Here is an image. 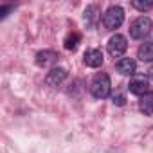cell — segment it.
<instances>
[{
    "label": "cell",
    "instance_id": "cell-6",
    "mask_svg": "<svg viewBox=\"0 0 153 153\" xmlns=\"http://www.w3.org/2000/svg\"><path fill=\"white\" fill-rule=\"evenodd\" d=\"M148 87H149V83H148V78L146 76H135V78H131V81H130V85H128V88H130V92L133 94V96H144V94H148Z\"/></svg>",
    "mask_w": 153,
    "mask_h": 153
},
{
    "label": "cell",
    "instance_id": "cell-14",
    "mask_svg": "<svg viewBox=\"0 0 153 153\" xmlns=\"http://www.w3.org/2000/svg\"><path fill=\"white\" fill-rule=\"evenodd\" d=\"M131 6H133L137 11H148V9L153 7V2H151V0H133Z\"/></svg>",
    "mask_w": 153,
    "mask_h": 153
},
{
    "label": "cell",
    "instance_id": "cell-7",
    "mask_svg": "<svg viewBox=\"0 0 153 153\" xmlns=\"http://www.w3.org/2000/svg\"><path fill=\"white\" fill-rule=\"evenodd\" d=\"M58 59H59V56L54 51H40L36 54V65L42 67V68H49V67L56 65Z\"/></svg>",
    "mask_w": 153,
    "mask_h": 153
},
{
    "label": "cell",
    "instance_id": "cell-16",
    "mask_svg": "<svg viewBox=\"0 0 153 153\" xmlns=\"http://www.w3.org/2000/svg\"><path fill=\"white\" fill-rule=\"evenodd\" d=\"M124 103H126L124 96H114V105H117V106H123Z\"/></svg>",
    "mask_w": 153,
    "mask_h": 153
},
{
    "label": "cell",
    "instance_id": "cell-4",
    "mask_svg": "<svg viewBox=\"0 0 153 153\" xmlns=\"http://www.w3.org/2000/svg\"><path fill=\"white\" fill-rule=\"evenodd\" d=\"M106 49H108V54H110V56L121 58V56L126 52V49H128V42H126V38H124L123 34H114V36L108 40Z\"/></svg>",
    "mask_w": 153,
    "mask_h": 153
},
{
    "label": "cell",
    "instance_id": "cell-15",
    "mask_svg": "<svg viewBox=\"0 0 153 153\" xmlns=\"http://www.w3.org/2000/svg\"><path fill=\"white\" fill-rule=\"evenodd\" d=\"M9 11H13V6H2V7H0V16L6 18Z\"/></svg>",
    "mask_w": 153,
    "mask_h": 153
},
{
    "label": "cell",
    "instance_id": "cell-5",
    "mask_svg": "<svg viewBox=\"0 0 153 153\" xmlns=\"http://www.w3.org/2000/svg\"><path fill=\"white\" fill-rule=\"evenodd\" d=\"M67 76H68L67 68H63V67H54V68H51V72H47V76H45V85H47V87H58V85H61V83L67 79Z\"/></svg>",
    "mask_w": 153,
    "mask_h": 153
},
{
    "label": "cell",
    "instance_id": "cell-13",
    "mask_svg": "<svg viewBox=\"0 0 153 153\" xmlns=\"http://www.w3.org/2000/svg\"><path fill=\"white\" fill-rule=\"evenodd\" d=\"M78 43H79V34L78 33H72L65 40V49L67 51H76V49H78Z\"/></svg>",
    "mask_w": 153,
    "mask_h": 153
},
{
    "label": "cell",
    "instance_id": "cell-17",
    "mask_svg": "<svg viewBox=\"0 0 153 153\" xmlns=\"http://www.w3.org/2000/svg\"><path fill=\"white\" fill-rule=\"evenodd\" d=\"M148 74H149V78H151V79H153V67H151V68H149V70H148Z\"/></svg>",
    "mask_w": 153,
    "mask_h": 153
},
{
    "label": "cell",
    "instance_id": "cell-2",
    "mask_svg": "<svg viewBox=\"0 0 153 153\" xmlns=\"http://www.w3.org/2000/svg\"><path fill=\"white\" fill-rule=\"evenodd\" d=\"M110 87H112V85H110L108 74L99 72L96 78H94V81H92L90 90H92V96H94V97H97V99H105V97L110 96Z\"/></svg>",
    "mask_w": 153,
    "mask_h": 153
},
{
    "label": "cell",
    "instance_id": "cell-1",
    "mask_svg": "<svg viewBox=\"0 0 153 153\" xmlns=\"http://www.w3.org/2000/svg\"><path fill=\"white\" fill-rule=\"evenodd\" d=\"M151 29H153V22L148 16H139L130 25V36L133 40H144L151 33Z\"/></svg>",
    "mask_w": 153,
    "mask_h": 153
},
{
    "label": "cell",
    "instance_id": "cell-10",
    "mask_svg": "<svg viewBox=\"0 0 153 153\" xmlns=\"http://www.w3.org/2000/svg\"><path fill=\"white\" fill-rule=\"evenodd\" d=\"M99 18V7L97 6H87L85 13H83V22L87 27H94V24Z\"/></svg>",
    "mask_w": 153,
    "mask_h": 153
},
{
    "label": "cell",
    "instance_id": "cell-3",
    "mask_svg": "<svg viewBox=\"0 0 153 153\" xmlns=\"http://www.w3.org/2000/svg\"><path fill=\"white\" fill-rule=\"evenodd\" d=\"M123 22H124V11H123V7H119V6L108 7L106 13L103 15V24H105L106 29L115 31V29H119V27L123 25Z\"/></svg>",
    "mask_w": 153,
    "mask_h": 153
},
{
    "label": "cell",
    "instance_id": "cell-9",
    "mask_svg": "<svg viewBox=\"0 0 153 153\" xmlns=\"http://www.w3.org/2000/svg\"><path fill=\"white\" fill-rule=\"evenodd\" d=\"M115 68H117V72L123 74V76H133V74H135V68H137V63H135V59H131V58H121V59L115 63Z\"/></svg>",
    "mask_w": 153,
    "mask_h": 153
},
{
    "label": "cell",
    "instance_id": "cell-11",
    "mask_svg": "<svg viewBox=\"0 0 153 153\" xmlns=\"http://www.w3.org/2000/svg\"><path fill=\"white\" fill-rule=\"evenodd\" d=\"M139 108L144 115H153V92H148L140 97L139 101Z\"/></svg>",
    "mask_w": 153,
    "mask_h": 153
},
{
    "label": "cell",
    "instance_id": "cell-8",
    "mask_svg": "<svg viewBox=\"0 0 153 153\" xmlns=\"http://www.w3.org/2000/svg\"><path fill=\"white\" fill-rule=\"evenodd\" d=\"M83 58H85V65L90 67V68H99L103 65V61H105L103 52L99 49H88Z\"/></svg>",
    "mask_w": 153,
    "mask_h": 153
},
{
    "label": "cell",
    "instance_id": "cell-12",
    "mask_svg": "<svg viewBox=\"0 0 153 153\" xmlns=\"http://www.w3.org/2000/svg\"><path fill=\"white\" fill-rule=\"evenodd\" d=\"M139 59L140 61H153V42H146L139 47V52H137Z\"/></svg>",
    "mask_w": 153,
    "mask_h": 153
}]
</instances>
